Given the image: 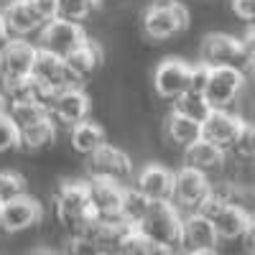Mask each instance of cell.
<instances>
[{
    "label": "cell",
    "mask_w": 255,
    "mask_h": 255,
    "mask_svg": "<svg viewBox=\"0 0 255 255\" xmlns=\"http://www.w3.org/2000/svg\"><path fill=\"white\" fill-rule=\"evenodd\" d=\"M41 217H44L41 202L26 191V194H20L10 202H3V209H0V232H5V235L26 232V230L36 227L41 222Z\"/></svg>",
    "instance_id": "cell-11"
},
{
    "label": "cell",
    "mask_w": 255,
    "mask_h": 255,
    "mask_svg": "<svg viewBox=\"0 0 255 255\" xmlns=\"http://www.w3.org/2000/svg\"><path fill=\"white\" fill-rule=\"evenodd\" d=\"M36 54H38V44H31L28 38L10 36L5 44H0V79L31 77Z\"/></svg>",
    "instance_id": "cell-12"
},
{
    "label": "cell",
    "mask_w": 255,
    "mask_h": 255,
    "mask_svg": "<svg viewBox=\"0 0 255 255\" xmlns=\"http://www.w3.org/2000/svg\"><path fill=\"white\" fill-rule=\"evenodd\" d=\"M26 179L15 171H0V202H10L20 194H26Z\"/></svg>",
    "instance_id": "cell-32"
},
{
    "label": "cell",
    "mask_w": 255,
    "mask_h": 255,
    "mask_svg": "<svg viewBox=\"0 0 255 255\" xmlns=\"http://www.w3.org/2000/svg\"><path fill=\"white\" fill-rule=\"evenodd\" d=\"M8 108V102H5V95H3V90H0V113H3Z\"/></svg>",
    "instance_id": "cell-38"
},
{
    "label": "cell",
    "mask_w": 255,
    "mask_h": 255,
    "mask_svg": "<svg viewBox=\"0 0 255 255\" xmlns=\"http://www.w3.org/2000/svg\"><path fill=\"white\" fill-rule=\"evenodd\" d=\"M153 87L163 100H176L191 87V64L176 56L163 59L153 72Z\"/></svg>",
    "instance_id": "cell-15"
},
{
    "label": "cell",
    "mask_w": 255,
    "mask_h": 255,
    "mask_svg": "<svg viewBox=\"0 0 255 255\" xmlns=\"http://www.w3.org/2000/svg\"><path fill=\"white\" fill-rule=\"evenodd\" d=\"M253 77V92H255V74H250Z\"/></svg>",
    "instance_id": "cell-39"
},
{
    "label": "cell",
    "mask_w": 255,
    "mask_h": 255,
    "mask_svg": "<svg viewBox=\"0 0 255 255\" xmlns=\"http://www.w3.org/2000/svg\"><path fill=\"white\" fill-rule=\"evenodd\" d=\"M143 235H148L161 253L181 250V230H184V212L168 199V202H151V209L145 217L135 225Z\"/></svg>",
    "instance_id": "cell-2"
},
{
    "label": "cell",
    "mask_w": 255,
    "mask_h": 255,
    "mask_svg": "<svg viewBox=\"0 0 255 255\" xmlns=\"http://www.w3.org/2000/svg\"><path fill=\"white\" fill-rule=\"evenodd\" d=\"M31 77L38 84V102H44L46 108L54 102L56 92L67 90V87H74V84H77V79L72 77V72L67 67V59L56 56L51 51H44V49H38V54H36Z\"/></svg>",
    "instance_id": "cell-4"
},
{
    "label": "cell",
    "mask_w": 255,
    "mask_h": 255,
    "mask_svg": "<svg viewBox=\"0 0 255 255\" xmlns=\"http://www.w3.org/2000/svg\"><path fill=\"white\" fill-rule=\"evenodd\" d=\"M87 168L90 176H102V179H113V181H130L133 179V158L120 148L105 143L100 145L92 156H87Z\"/></svg>",
    "instance_id": "cell-14"
},
{
    "label": "cell",
    "mask_w": 255,
    "mask_h": 255,
    "mask_svg": "<svg viewBox=\"0 0 255 255\" xmlns=\"http://www.w3.org/2000/svg\"><path fill=\"white\" fill-rule=\"evenodd\" d=\"M245 118L238 115V113H232V110H212L207 115V120L202 123V138L209 140V143H215L220 148H225V151L230 153V148L235 145L240 130L245 128Z\"/></svg>",
    "instance_id": "cell-16"
},
{
    "label": "cell",
    "mask_w": 255,
    "mask_h": 255,
    "mask_svg": "<svg viewBox=\"0 0 255 255\" xmlns=\"http://www.w3.org/2000/svg\"><path fill=\"white\" fill-rule=\"evenodd\" d=\"M212 197V181L209 174L199 171V168L184 166L174 176V204L189 215V212H199L202 204Z\"/></svg>",
    "instance_id": "cell-8"
},
{
    "label": "cell",
    "mask_w": 255,
    "mask_h": 255,
    "mask_svg": "<svg viewBox=\"0 0 255 255\" xmlns=\"http://www.w3.org/2000/svg\"><path fill=\"white\" fill-rule=\"evenodd\" d=\"M0 209H3V202H0Z\"/></svg>",
    "instance_id": "cell-41"
},
{
    "label": "cell",
    "mask_w": 255,
    "mask_h": 255,
    "mask_svg": "<svg viewBox=\"0 0 255 255\" xmlns=\"http://www.w3.org/2000/svg\"><path fill=\"white\" fill-rule=\"evenodd\" d=\"M84 41H87V33H84L82 23L69 18H51L49 23L38 31V49L51 51L56 56H69L74 49H79Z\"/></svg>",
    "instance_id": "cell-9"
},
{
    "label": "cell",
    "mask_w": 255,
    "mask_h": 255,
    "mask_svg": "<svg viewBox=\"0 0 255 255\" xmlns=\"http://www.w3.org/2000/svg\"><path fill=\"white\" fill-rule=\"evenodd\" d=\"M184 166L199 168L204 174L212 171H222L227 166V151L215 143H209L204 138H199L197 143H191L189 148H184Z\"/></svg>",
    "instance_id": "cell-20"
},
{
    "label": "cell",
    "mask_w": 255,
    "mask_h": 255,
    "mask_svg": "<svg viewBox=\"0 0 255 255\" xmlns=\"http://www.w3.org/2000/svg\"><path fill=\"white\" fill-rule=\"evenodd\" d=\"M133 227L135 225L125 222L120 217L118 220H100L97 232H95V243L100 248V255H115V253L123 255V243Z\"/></svg>",
    "instance_id": "cell-24"
},
{
    "label": "cell",
    "mask_w": 255,
    "mask_h": 255,
    "mask_svg": "<svg viewBox=\"0 0 255 255\" xmlns=\"http://www.w3.org/2000/svg\"><path fill=\"white\" fill-rule=\"evenodd\" d=\"M245 243L250 245V250L255 253V212L250 215V222H248V232H245Z\"/></svg>",
    "instance_id": "cell-35"
},
{
    "label": "cell",
    "mask_w": 255,
    "mask_h": 255,
    "mask_svg": "<svg viewBox=\"0 0 255 255\" xmlns=\"http://www.w3.org/2000/svg\"><path fill=\"white\" fill-rule=\"evenodd\" d=\"M199 61H204L207 67H238L245 74L250 69L245 38L230 36V33H209V36H204L202 46H199Z\"/></svg>",
    "instance_id": "cell-5"
},
{
    "label": "cell",
    "mask_w": 255,
    "mask_h": 255,
    "mask_svg": "<svg viewBox=\"0 0 255 255\" xmlns=\"http://www.w3.org/2000/svg\"><path fill=\"white\" fill-rule=\"evenodd\" d=\"M189 28V10L179 0H151L143 13V33L151 41H168Z\"/></svg>",
    "instance_id": "cell-3"
},
{
    "label": "cell",
    "mask_w": 255,
    "mask_h": 255,
    "mask_svg": "<svg viewBox=\"0 0 255 255\" xmlns=\"http://www.w3.org/2000/svg\"><path fill=\"white\" fill-rule=\"evenodd\" d=\"M8 38H10V33H8V26H5V15H3V8H0V44H5Z\"/></svg>",
    "instance_id": "cell-36"
},
{
    "label": "cell",
    "mask_w": 255,
    "mask_h": 255,
    "mask_svg": "<svg viewBox=\"0 0 255 255\" xmlns=\"http://www.w3.org/2000/svg\"><path fill=\"white\" fill-rule=\"evenodd\" d=\"M245 82L248 74L238 67H209V79H207V87L204 95L209 100L212 108H222V110H232L245 90Z\"/></svg>",
    "instance_id": "cell-7"
},
{
    "label": "cell",
    "mask_w": 255,
    "mask_h": 255,
    "mask_svg": "<svg viewBox=\"0 0 255 255\" xmlns=\"http://www.w3.org/2000/svg\"><path fill=\"white\" fill-rule=\"evenodd\" d=\"M220 235L207 215L202 212H189L184 215V230H181V250L189 255H212L217 253Z\"/></svg>",
    "instance_id": "cell-10"
},
{
    "label": "cell",
    "mask_w": 255,
    "mask_h": 255,
    "mask_svg": "<svg viewBox=\"0 0 255 255\" xmlns=\"http://www.w3.org/2000/svg\"><path fill=\"white\" fill-rule=\"evenodd\" d=\"M90 110H92V102H90V95L82 90V84H74V87L56 92L54 102L49 105L51 120L61 128H72L82 120H87Z\"/></svg>",
    "instance_id": "cell-13"
},
{
    "label": "cell",
    "mask_w": 255,
    "mask_h": 255,
    "mask_svg": "<svg viewBox=\"0 0 255 255\" xmlns=\"http://www.w3.org/2000/svg\"><path fill=\"white\" fill-rule=\"evenodd\" d=\"M20 143V128L13 123V118L8 115V110L0 113V153L13 151Z\"/></svg>",
    "instance_id": "cell-33"
},
{
    "label": "cell",
    "mask_w": 255,
    "mask_h": 255,
    "mask_svg": "<svg viewBox=\"0 0 255 255\" xmlns=\"http://www.w3.org/2000/svg\"><path fill=\"white\" fill-rule=\"evenodd\" d=\"M15 3H23V0H0V8H8V5H15Z\"/></svg>",
    "instance_id": "cell-37"
},
{
    "label": "cell",
    "mask_w": 255,
    "mask_h": 255,
    "mask_svg": "<svg viewBox=\"0 0 255 255\" xmlns=\"http://www.w3.org/2000/svg\"><path fill=\"white\" fill-rule=\"evenodd\" d=\"M232 13L245 23H255V0H230Z\"/></svg>",
    "instance_id": "cell-34"
},
{
    "label": "cell",
    "mask_w": 255,
    "mask_h": 255,
    "mask_svg": "<svg viewBox=\"0 0 255 255\" xmlns=\"http://www.w3.org/2000/svg\"><path fill=\"white\" fill-rule=\"evenodd\" d=\"M163 138L168 145L184 151V148H189L191 143H197L202 138V123L179 110H171V115L163 123Z\"/></svg>",
    "instance_id": "cell-21"
},
{
    "label": "cell",
    "mask_w": 255,
    "mask_h": 255,
    "mask_svg": "<svg viewBox=\"0 0 255 255\" xmlns=\"http://www.w3.org/2000/svg\"><path fill=\"white\" fill-rule=\"evenodd\" d=\"M90 199L97 212L100 220H118L120 217V204L125 194V184L113 181V179H102V176H90Z\"/></svg>",
    "instance_id": "cell-17"
},
{
    "label": "cell",
    "mask_w": 255,
    "mask_h": 255,
    "mask_svg": "<svg viewBox=\"0 0 255 255\" xmlns=\"http://www.w3.org/2000/svg\"><path fill=\"white\" fill-rule=\"evenodd\" d=\"M54 212H56L59 225L69 235L95 240L100 217L92 207L87 181H64L54 194Z\"/></svg>",
    "instance_id": "cell-1"
},
{
    "label": "cell",
    "mask_w": 255,
    "mask_h": 255,
    "mask_svg": "<svg viewBox=\"0 0 255 255\" xmlns=\"http://www.w3.org/2000/svg\"><path fill=\"white\" fill-rule=\"evenodd\" d=\"M123 255H163V253L151 238L143 235L138 227H133L123 243Z\"/></svg>",
    "instance_id": "cell-31"
},
{
    "label": "cell",
    "mask_w": 255,
    "mask_h": 255,
    "mask_svg": "<svg viewBox=\"0 0 255 255\" xmlns=\"http://www.w3.org/2000/svg\"><path fill=\"white\" fill-rule=\"evenodd\" d=\"M202 215H207L212 222H215V230L220 240H240L245 238L248 232V222H250V212L243 207V204H235V202H225L220 197L212 194L204 204H202Z\"/></svg>",
    "instance_id": "cell-6"
},
{
    "label": "cell",
    "mask_w": 255,
    "mask_h": 255,
    "mask_svg": "<svg viewBox=\"0 0 255 255\" xmlns=\"http://www.w3.org/2000/svg\"><path fill=\"white\" fill-rule=\"evenodd\" d=\"M227 156H235L240 163H255V123H245Z\"/></svg>",
    "instance_id": "cell-30"
},
{
    "label": "cell",
    "mask_w": 255,
    "mask_h": 255,
    "mask_svg": "<svg viewBox=\"0 0 255 255\" xmlns=\"http://www.w3.org/2000/svg\"><path fill=\"white\" fill-rule=\"evenodd\" d=\"M174 171H168L161 163L143 166L138 176L133 179V186L151 199V202H168L174 199Z\"/></svg>",
    "instance_id": "cell-18"
},
{
    "label": "cell",
    "mask_w": 255,
    "mask_h": 255,
    "mask_svg": "<svg viewBox=\"0 0 255 255\" xmlns=\"http://www.w3.org/2000/svg\"><path fill=\"white\" fill-rule=\"evenodd\" d=\"M3 15H5L8 33L15 36V38H28V36L38 33L46 26V20L38 15V10H36V5L31 3V0H23V3L3 8Z\"/></svg>",
    "instance_id": "cell-19"
},
{
    "label": "cell",
    "mask_w": 255,
    "mask_h": 255,
    "mask_svg": "<svg viewBox=\"0 0 255 255\" xmlns=\"http://www.w3.org/2000/svg\"><path fill=\"white\" fill-rule=\"evenodd\" d=\"M64 59H67V67H69L72 77L77 79V84H84V82H90L95 77V72L100 69L102 49L97 46V41L87 38L79 49H74L69 56H64Z\"/></svg>",
    "instance_id": "cell-22"
},
{
    "label": "cell",
    "mask_w": 255,
    "mask_h": 255,
    "mask_svg": "<svg viewBox=\"0 0 255 255\" xmlns=\"http://www.w3.org/2000/svg\"><path fill=\"white\" fill-rule=\"evenodd\" d=\"M100 5V0H56V15L69 18V20H87Z\"/></svg>",
    "instance_id": "cell-29"
},
{
    "label": "cell",
    "mask_w": 255,
    "mask_h": 255,
    "mask_svg": "<svg viewBox=\"0 0 255 255\" xmlns=\"http://www.w3.org/2000/svg\"><path fill=\"white\" fill-rule=\"evenodd\" d=\"M69 143L72 148L79 153V156H92L100 145L108 143V135H105V128L100 123H92L90 118L87 120H82L77 125L69 128Z\"/></svg>",
    "instance_id": "cell-23"
},
{
    "label": "cell",
    "mask_w": 255,
    "mask_h": 255,
    "mask_svg": "<svg viewBox=\"0 0 255 255\" xmlns=\"http://www.w3.org/2000/svg\"><path fill=\"white\" fill-rule=\"evenodd\" d=\"M56 123L51 118H44L28 128H20V143L18 148H23L28 153H36V151H46V148L56 140Z\"/></svg>",
    "instance_id": "cell-25"
},
{
    "label": "cell",
    "mask_w": 255,
    "mask_h": 255,
    "mask_svg": "<svg viewBox=\"0 0 255 255\" xmlns=\"http://www.w3.org/2000/svg\"><path fill=\"white\" fill-rule=\"evenodd\" d=\"M174 110H179V113H184V115H189V118H194V120L204 123L207 115L215 110V108L209 105V100H207L204 92L186 90L184 95H179V97L174 100Z\"/></svg>",
    "instance_id": "cell-28"
},
{
    "label": "cell",
    "mask_w": 255,
    "mask_h": 255,
    "mask_svg": "<svg viewBox=\"0 0 255 255\" xmlns=\"http://www.w3.org/2000/svg\"><path fill=\"white\" fill-rule=\"evenodd\" d=\"M148 209H151V199H148L143 191H138L133 184L130 186L125 184V194H123V204H120V220L138 225L145 217Z\"/></svg>",
    "instance_id": "cell-26"
},
{
    "label": "cell",
    "mask_w": 255,
    "mask_h": 255,
    "mask_svg": "<svg viewBox=\"0 0 255 255\" xmlns=\"http://www.w3.org/2000/svg\"><path fill=\"white\" fill-rule=\"evenodd\" d=\"M253 184H255V168H253Z\"/></svg>",
    "instance_id": "cell-40"
},
{
    "label": "cell",
    "mask_w": 255,
    "mask_h": 255,
    "mask_svg": "<svg viewBox=\"0 0 255 255\" xmlns=\"http://www.w3.org/2000/svg\"><path fill=\"white\" fill-rule=\"evenodd\" d=\"M8 115L13 118V123L18 128H28L38 120H44V118H51L49 115V108L46 105H41L38 100H23V102H8Z\"/></svg>",
    "instance_id": "cell-27"
}]
</instances>
